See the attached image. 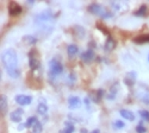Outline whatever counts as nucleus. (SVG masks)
I'll list each match as a JSON object with an SVG mask.
<instances>
[{
  "instance_id": "nucleus-7",
  "label": "nucleus",
  "mask_w": 149,
  "mask_h": 133,
  "mask_svg": "<svg viewBox=\"0 0 149 133\" xmlns=\"http://www.w3.org/2000/svg\"><path fill=\"white\" fill-rule=\"evenodd\" d=\"M15 100H16V102H17L18 105H20V106H25V105L31 103L32 98H31L30 95H23V94H20V95H17V96H16Z\"/></svg>"
},
{
  "instance_id": "nucleus-21",
  "label": "nucleus",
  "mask_w": 149,
  "mask_h": 133,
  "mask_svg": "<svg viewBox=\"0 0 149 133\" xmlns=\"http://www.w3.org/2000/svg\"><path fill=\"white\" fill-rule=\"evenodd\" d=\"M117 86H112V87H111V89H110V93L107 94V99L109 100H112V99H115L116 98V94H117Z\"/></svg>"
},
{
  "instance_id": "nucleus-9",
  "label": "nucleus",
  "mask_w": 149,
  "mask_h": 133,
  "mask_svg": "<svg viewBox=\"0 0 149 133\" xmlns=\"http://www.w3.org/2000/svg\"><path fill=\"white\" fill-rule=\"evenodd\" d=\"M23 115H24V111L22 110V108H17V110H15L10 114V119L15 123H19L22 120V118H23Z\"/></svg>"
},
{
  "instance_id": "nucleus-3",
  "label": "nucleus",
  "mask_w": 149,
  "mask_h": 133,
  "mask_svg": "<svg viewBox=\"0 0 149 133\" xmlns=\"http://www.w3.org/2000/svg\"><path fill=\"white\" fill-rule=\"evenodd\" d=\"M62 71H63V67H62L61 62L56 58L52 59L50 64H49V74H50V76H53V77L58 76Z\"/></svg>"
},
{
  "instance_id": "nucleus-27",
  "label": "nucleus",
  "mask_w": 149,
  "mask_h": 133,
  "mask_svg": "<svg viewBox=\"0 0 149 133\" xmlns=\"http://www.w3.org/2000/svg\"><path fill=\"white\" fill-rule=\"evenodd\" d=\"M90 133H100V131H99V130H94V131H92Z\"/></svg>"
},
{
  "instance_id": "nucleus-22",
  "label": "nucleus",
  "mask_w": 149,
  "mask_h": 133,
  "mask_svg": "<svg viewBox=\"0 0 149 133\" xmlns=\"http://www.w3.org/2000/svg\"><path fill=\"white\" fill-rule=\"evenodd\" d=\"M23 41L25 43H29V44H36L37 43V38L33 37V36H24Z\"/></svg>"
},
{
  "instance_id": "nucleus-14",
  "label": "nucleus",
  "mask_w": 149,
  "mask_h": 133,
  "mask_svg": "<svg viewBox=\"0 0 149 133\" xmlns=\"http://www.w3.org/2000/svg\"><path fill=\"white\" fill-rule=\"evenodd\" d=\"M115 48H116V41L111 37V36H109V38L106 39V43H105V50L111 51V50H113Z\"/></svg>"
},
{
  "instance_id": "nucleus-25",
  "label": "nucleus",
  "mask_w": 149,
  "mask_h": 133,
  "mask_svg": "<svg viewBox=\"0 0 149 133\" xmlns=\"http://www.w3.org/2000/svg\"><path fill=\"white\" fill-rule=\"evenodd\" d=\"M32 130H33V133H41V131H42V125H41V123L37 121V123L35 124V126L32 127Z\"/></svg>"
},
{
  "instance_id": "nucleus-8",
  "label": "nucleus",
  "mask_w": 149,
  "mask_h": 133,
  "mask_svg": "<svg viewBox=\"0 0 149 133\" xmlns=\"http://www.w3.org/2000/svg\"><path fill=\"white\" fill-rule=\"evenodd\" d=\"M137 96H139V99L141 101H143L144 103H149V90L144 87L140 88L137 90Z\"/></svg>"
},
{
  "instance_id": "nucleus-12",
  "label": "nucleus",
  "mask_w": 149,
  "mask_h": 133,
  "mask_svg": "<svg viewBox=\"0 0 149 133\" xmlns=\"http://www.w3.org/2000/svg\"><path fill=\"white\" fill-rule=\"evenodd\" d=\"M8 12H10V14H11L12 17L18 16V14H20V13H22V7H20L18 4H16V3H12V4L10 5Z\"/></svg>"
},
{
  "instance_id": "nucleus-26",
  "label": "nucleus",
  "mask_w": 149,
  "mask_h": 133,
  "mask_svg": "<svg viewBox=\"0 0 149 133\" xmlns=\"http://www.w3.org/2000/svg\"><path fill=\"white\" fill-rule=\"evenodd\" d=\"M113 125H115V127H116V128H118V130H120V128H123L124 126H125V124H124V123L122 121V120H116Z\"/></svg>"
},
{
  "instance_id": "nucleus-1",
  "label": "nucleus",
  "mask_w": 149,
  "mask_h": 133,
  "mask_svg": "<svg viewBox=\"0 0 149 133\" xmlns=\"http://www.w3.org/2000/svg\"><path fill=\"white\" fill-rule=\"evenodd\" d=\"M3 64L7 71V74L12 79H17L20 75V71L18 69V58H17V52L13 49H7L3 52L1 56Z\"/></svg>"
},
{
  "instance_id": "nucleus-2",
  "label": "nucleus",
  "mask_w": 149,
  "mask_h": 133,
  "mask_svg": "<svg viewBox=\"0 0 149 133\" xmlns=\"http://www.w3.org/2000/svg\"><path fill=\"white\" fill-rule=\"evenodd\" d=\"M88 11L91 12L92 14L99 16L100 18H104V19L112 17V13H111V12H109L105 7H103L102 5H99V4H91L88 6Z\"/></svg>"
},
{
  "instance_id": "nucleus-6",
  "label": "nucleus",
  "mask_w": 149,
  "mask_h": 133,
  "mask_svg": "<svg viewBox=\"0 0 149 133\" xmlns=\"http://www.w3.org/2000/svg\"><path fill=\"white\" fill-rule=\"evenodd\" d=\"M93 59H94V51H93V49H91V48H88L85 52L81 54V61L85 63H91Z\"/></svg>"
},
{
  "instance_id": "nucleus-11",
  "label": "nucleus",
  "mask_w": 149,
  "mask_h": 133,
  "mask_svg": "<svg viewBox=\"0 0 149 133\" xmlns=\"http://www.w3.org/2000/svg\"><path fill=\"white\" fill-rule=\"evenodd\" d=\"M124 82H125L129 87H131L132 84L136 82V72L135 71H129L124 77Z\"/></svg>"
},
{
  "instance_id": "nucleus-5",
  "label": "nucleus",
  "mask_w": 149,
  "mask_h": 133,
  "mask_svg": "<svg viewBox=\"0 0 149 133\" xmlns=\"http://www.w3.org/2000/svg\"><path fill=\"white\" fill-rule=\"evenodd\" d=\"M35 19H36L37 23H48L49 20L53 19V13L50 11H44V12H42V13L37 14L35 17Z\"/></svg>"
},
{
  "instance_id": "nucleus-17",
  "label": "nucleus",
  "mask_w": 149,
  "mask_h": 133,
  "mask_svg": "<svg viewBox=\"0 0 149 133\" xmlns=\"http://www.w3.org/2000/svg\"><path fill=\"white\" fill-rule=\"evenodd\" d=\"M135 16H137V17H146L148 14V7L146 5H142L137 11L134 13Z\"/></svg>"
},
{
  "instance_id": "nucleus-15",
  "label": "nucleus",
  "mask_w": 149,
  "mask_h": 133,
  "mask_svg": "<svg viewBox=\"0 0 149 133\" xmlns=\"http://www.w3.org/2000/svg\"><path fill=\"white\" fill-rule=\"evenodd\" d=\"M78 51H79V49H78V46L75 44H69L67 46V52H68V56L69 57H74V56L78 54Z\"/></svg>"
},
{
  "instance_id": "nucleus-16",
  "label": "nucleus",
  "mask_w": 149,
  "mask_h": 133,
  "mask_svg": "<svg viewBox=\"0 0 149 133\" xmlns=\"http://www.w3.org/2000/svg\"><path fill=\"white\" fill-rule=\"evenodd\" d=\"M6 108H7V100H6V96L1 95L0 98V111H1V114L5 115L6 113Z\"/></svg>"
},
{
  "instance_id": "nucleus-18",
  "label": "nucleus",
  "mask_w": 149,
  "mask_h": 133,
  "mask_svg": "<svg viewBox=\"0 0 149 133\" xmlns=\"http://www.w3.org/2000/svg\"><path fill=\"white\" fill-rule=\"evenodd\" d=\"M135 43L137 44H143V43H149V33L148 34H142V36H139L134 39Z\"/></svg>"
},
{
  "instance_id": "nucleus-19",
  "label": "nucleus",
  "mask_w": 149,
  "mask_h": 133,
  "mask_svg": "<svg viewBox=\"0 0 149 133\" xmlns=\"http://www.w3.org/2000/svg\"><path fill=\"white\" fill-rule=\"evenodd\" d=\"M37 112H38V114H41V115L47 114V112H48V106H47L45 103H40L38 106H37Z\"/></svg>"
},
{
  "instance_id": "nucleus-13",
  "label": "nucleus",
  "mask_w": 149,
  "mask_h": 133,
  "mask_svg": "<svg viewBox=\"0 0 149 133\" xmlns=\"http://www.w3.org/2000/svg\"><path fill=\"white\" fill-rule=\"evenodd\" d=\"M119 114H120L124 119L129 120V121H134V120H135L134 113H132L131 111H129V110H120V111H119Z\"/></svg>"
},
{
  "instance_id": "nucleus-20",
  "label": "nucleus",
  "mask_w": 149,
  "mask_h": 133,
  "mask_svg": "<svg viewBox=\"0 0 149 133\" xmlns=\"http://www.w3.org/2000/svg\"><path fill=\"white\" fill-rule=\"evenodd\" d=\"M38 121V120H37V118L36 116H31V118H29L28 120H26V123H25V127H33L35 126V124Z\"/></svg>"
},
{
  "instance_id": "nucleus-10",
  "label": "nucleus",
  "mask_w": 149,
  "mask_h": 133,
  "mask_svg": "<svg viewBox=\"0 0 149 133\" xmlns=\"http://www.w3.org/2000/svg\"><path fill=\"white\" fill-rule=\"evenodd\" d=\"M68 105L70 110H75V108H79L81 106V101L78 96H69L68 99Z\"/></svg>"
},
{
  "instance_id": "nucleus-4",
  "label": "nucleus",
  "mask_w": 149,
  "mask_h": 133,
  "mask_svg": "<svg viewBox=\"0 0 149 133\" xmlns=\"http://www.w3.org/2000/svg\"><path fill=\"white\" fill-rule=\"evenodd\" d=\"M29 65L31 68V70H36L38 69V58H37V52L36 50H31L29 52Z\"/></svg>"
},
{
  "instance_id": "nucleus-23",
  "label": "nucleus",
  "mask_w": 149,
  "mask_h": 133,
  "mask_svg": "<svg viewBox=\"0 0 149 133\" xmlns=\"http://www.w3.org/2000/svg\"><path fill=\"white\" fill-rule=\"evenodd\" d=\"M136 132H137V133H146L147 132V128L144 127V125H143L142 121L137 126H136Z\"/></svg>"
},
{
  "instance_id": "nucleus-24",
  "label": "nucleus",
  "mask_w": 149,
  "mask_h": 133,
  "mask_svg": "<svg viewBox=\"0 0 149 133\" xmlns=\"http://www.w3.org/2000/svg\"><path fill=\"white\" fill-rule=\"evenodd\" d=\"M140 115H141V118L143 120H146V121H149V112L148 111H146V110L140 111Z\"/></svg>"
}]
</instances>
